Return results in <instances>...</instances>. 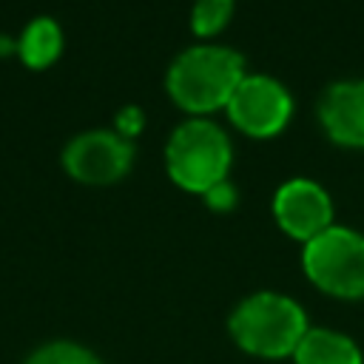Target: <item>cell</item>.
Returning <instances> with one entry per match:
<instances>
[{
    "label": "cell",
    "mask_w": 364,
    "mask_h": 364,
    "mask_svg": "<svg viewBox=\"0 0 364 364\" xmlns=\"http://www.w3.org/2000/svg\"><path fill=\"white\" fill-rule=\"evenodd\" d=\"M202 199H205V205H208L210 210H216V213H228V210L236 208V202H239V191H236V185H233L230 179H225V182L213 185Z\"/></svg>",
    "instance_id": "4fadbf2b"
},
{
    "label": "cell",
    "mask_w": 364,
    "mask_h": 364,
    "mask_svg": "<svg viewBox=\"0 0 364 364\" xmlns=\"http://www.w3.org/2000/svg\"><path fill=\"white\" fill-rule=\"evenodd\" d=\"M26 364H102L88 347L74 344V341H51L37 347Z\"/></svg>",
    "instance_id": "7c38bea8"
},
{
    "label": "cell",
    "mask_w": 364,
    "mask_h": 364,
    "mask_svg": "<svg viewBox=\"0 0 364 364\" xmlns=\"http://www.w3.org/2000/svg\"><path fill=\"white\" fill-rule=\"evenodd\" d=\"M145 128V114L139 105H125L117 111V119H114V131L125 139H134L139 136V131Z\"/></svg>",
    "instance_id": "5bb4252c"
},
{
    "label": "cell",
    "mask_w": 364,
    "mask_h": 364,
    "mask_svg": "<svg viewBox=\"0 0 364 364\" xmlns=\"http://www.w3.org/2000/svg\"><path fill=\"white\" fill-rule=\"evenodd\" d=\"M228 119L253 139L279 136L293 117V97L284 82L270 74H245L228 102Z\"/></svg>",
    "instance_id": "8992f818"
},
{
    "label": "cell",
    "mask_w": 364,
    "mask_h": 364,
    "mask_svg": "<svg viewBox=\"0 0 364 364\" xmlns=\"http://www.w3.org/2000/svg\"><path fill=\"white\" fill-rule=\"evenodd\" d=\"M228 330L245 353L259 358H284L296 353L310 327L296 299L273 290H259L233 307Z\"/></svg>",
    "instance_id": "7a4b0ae2"
},
{
    "label": "cell",
    "mask_w": 364,
    "mask_h": 364,
    "mask_svg": "<svg viewBox=\"0 0 364 364\" xmlns=\"http://www.w3.org/2000/svg\"><path fill=\"white\" fill-rule=\"evenodd\" d=\"M60 162L80 185H117L134 165V142L119 136L114 128H91L65 142Z\"/></svg>",
    "instance_id": "5b68a950"
},
{
    "label": "cell",
    "mask_w": 364,
    "mask_h": 364,
    "mask_svg": "<svg viewBox=\"0 0 364 364\" xmlns=\"http://www.w3.org/2000/svg\"><path fill=\"white\" fill-rule=\"evenodd\" d=\"M233 6H236V0H193L191 31L202 40L216 37L219 31L228 28V23L233 17Z\"/></svg>",
    "instance_id": "8fae6325"
},
{
    "label": "cell",
    "mask_w": 364,
    "mask_h": 364,
    "mask_svg": "<svg viewBox=\"0 0 364 364\" xmlns=\"http://www.w3.org/2000/svg\"><path fill=\"white\" fill-rule=\"evenodd\" d=\"M245 74V57L236 48L219 43H199L171 60L165 71V91L185 114L208 117L228 108Z\"/></svg>",
    "instance_id": "6da1fadb"
},
{
    "label": "cell",
    "mask_w": 364,
    "mask_h": 364,
    "mask_svg": "<svg viewBox=\"0 0 364 364\" xmlns=\"http://www.w3.org/2000/svg\"><path fill=\"white\" fill-rule=\"evenodd\" d=\"M14 43H17L14 51H17L20 63L31 71H43L51 63H57V57L63 54V28L54 17L40 14L23 26V31Z\"/></svg>",
    "instance_id": "9c48e42d"
},
{
    "label": "cell",
    "mask_w": 364,
    "mask_h": 364,
    "mask_svg": "<svg viewBox=\"0 0 364 364\" xmlns=\"http://www.w3.org/2000/svg\"><path fill=\"white\" fill-rule=\"evenodd\" d=\"M324 134L344 148H364V80H336L318 100Z\"/></svg>",
    "instance_id": "ba28073f"
},
{
    "label": "cell",
    "mask_w": 364,
    "mask_h": 364,
    "mask_svg": "<svg viewBox=\"0 0 364 364\" xmlns=\"http://www.w3.org/2000/svg\"><path fill=\"white\" fill-rule=\"evenodd\" d=\"M307 279L333 299H364V233L330 225L301 250Z\"/></svg>",
    "instance_id": "277c9868"
},
{
    "label": "cell",
    "mask_w": 364,
    "mask_h": 364,
    "mask_svg": "<svg viewBox=\"0 0 364 364\" xmlns=\"http://www.w3.org/2000/svg\"><path fill=\"white\" fill-rule=\"evenodd\" d=\"M273 219L290 239L307 245L333 225V199L316 179L293 176L282 182L270 202Z\"/></svg>",
    "instance_id": "52a82bcc"
},
{
    "label": "cell",
    "mask_w": 364,
    "mask_h": 364,
    "mask_svg": "<svg viewBox=\"0 0 364 364\" xmlns=\"http://www.w3.org/2000/svg\"><path fill=\"white\" fill-rule=\"evenodd\" d=\"M230 139L225 128H219L208 117L182 119L165 142V171L171 182L188 193L205 196L213 185L225 182L230 173Z\"/></svg>",
    "instance_id": "3957f363"
},
{
    "label": "cell",
    "mask_w": 364,
    "mask_h": 364,
    "mask_svg": "<svg viewBox=\"0 0 364 364\" xmlns=\"http://www.w3.org/2000/svg\"><path fill=\"white\" fill-rule=\"evenodd\" d=\"M296 364H364L358 344L336 330L310 327L293 353Z\"/></svg>",
    "instance_id": "30bf717a"
}]
</instances>
